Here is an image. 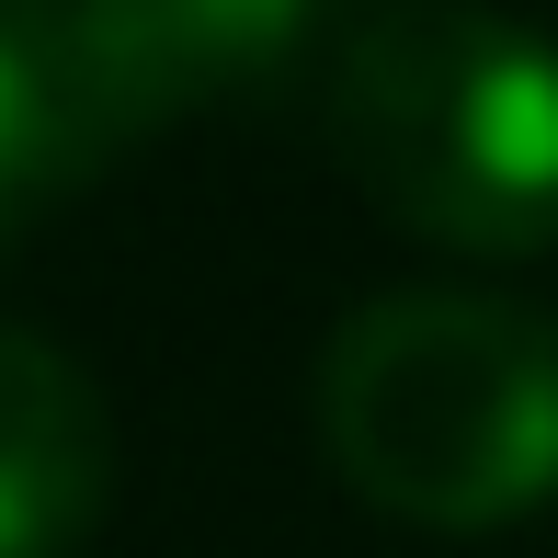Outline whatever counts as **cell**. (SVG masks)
<instances>
[{"instance_id":"obj_1","label":"cell","mask_w":558,"mask_h":558,"mask_svg":"<svg viewBox=\"0 0 558 558\" xmlns=\"http://www.w3.org/2000/svg\"><path fill=\"white\" fill-rule=\"evenodd\" d=\"M319 445L399 524H513L558 490V331L513 296H376L319 353Z\"/></svg>"},{"instance_id":"obj_2","label":"cell","mask_w":558,"mask_h":558,"mask_svg":"<svg viewBox=\"0 0 558 558\" xmlns=\"http://www.w3.org/2000/svg\"><path fill=\"white\" fill-rule=\"evenodd\" d=\"M331 148L445 251L558 240V35L490 0H388L331 58Z\"/></svg>"},{"instance_id":"obj_3","label":"cell","mask_w":558,"mask_h":558,"mask_svg":"<svg viewBox=\"0 0 558 558\" xmlns=\"http://www.w3.org/2000/svg\"><path fill=\"white\" fill-rule=\"evenodd\" d=\"M137 137L148 125L92 35V0H0V228L104 183V160Z\"/></svg>"},{"instance_id":"obj_4","label":"cell","mask_w":558,"mask_h":558,"mask_svg":"<svg viewBox=\"0 0 558 558\" xmlns=\"http://www.w3.org/2000/svg\"><path fill=\"white\" fill-rule=\"evenodd\" d=\"M342 12L353 0H92V35H104L137 125H171L296 81Z\"/></svg>"},{"instance_id":"obj_5","label":"cell","mask_w":558,"mask_h":558,"mask_svg":"<svg viewBox=\"0 0 558 558\" xmlns=\"http://www.w3.org/2000/svg\"><path fill=\"white\" fill-rule=\"evenodd\" d=\"M114 422L46 331H0V558H69L104 524Z\"/></svg>"},{"instance_id":"obj_6","label":"cell","mask_w":558,"mask_h":558,"mask_svg":"<svg viewBox=\"0 0 558 558\" xmlns=\"http://www.w3.org/2000/svg\"><path fill=\"white\" fill-rule=\"evenodd\" d=\"M0 240H12V228H0Z\"/></svg>"}]
</instances>
